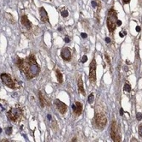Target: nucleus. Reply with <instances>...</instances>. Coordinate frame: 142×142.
Here are the masks:
<instances>
[{
  "instance_id": "32",
  "label": "nucleus",
  "mask_w": 142,
  "mask_h": 142,
  "mask_svg": "<svg viewBox=\"0 0 142 142\" xmlns=\"http://www.w3.org/2000/svg\"><path fill=\"white\" fill-rule=\"evenodd\" d=\"M121 24H122L121 21H119V20H118V22H117V25H118V26H121Z\"/></svg>"
},
{
  "instance_id": "15",
  "label": "nucleus",
  "mask_w": 142,
  "mask_h": 142,
  "mask_svg": "<svg viewBox=\"0 0 142 142\" xmlns=\"http://www.w3.org/2000/svg\"><path fill=\"white\" fill-rule=\"evenodd\" d=\"M55 74H56V77H57L58 82L60 83H63V75H62V73L60 71V70L56 69Z\"/></svg>"
},
{
  "instance_id": "20",
  "label": "nucleus",
  "mask_w": 142,
  "mask_h": 142,
  "mask_svg": "<svg viewBox=\"0 0 142 142\" xmlns=\"http://www.w3.org/2000/svg\"><path fill=\"white\" fill-rule=\"evenodd\" d=\"M5 132L8 135H10L12 134V127H8L5 129Z\"/></svg>"
},
{
  "instance_id": "17",
  "label": "nucleus",
  "mask_w": 142,
  "mask_h": 142,
  "mask_svg": "<svg viewBox=\"0 0 142 142\" xmlns=\"http://www.w3.org/2000/svg\"><path fill=\"white\" fill-rule=\"evenodd\" d=\"M38 96H39V101H40V104H41V106L44 107L45 104H46V101L44 100V97H43V95H42L41 92H39V93H38Z\"/></svg>"
},
{
  "instance_id": "13",
  "label": "nucleus",
  "mask_w": 142,
  "mask_h": 142,
  "mask_svg": "<svg viewBox=\"0 0 142 142\" xmlns=\"http://www.w3.org/2000/svg\"><path fill=\"white\" fill-rule=\"evenodd\" d=\"M77 86H78V90L80 92L81 95H85V90H84V87H83V83L82 77H79L78 79V83H77Z\"/></svg>"
},
{
  "instance_id": "21",
  "label": "nucleus",
  "mask_w": 142,
  "mask_h": 142,
  "mask_svg": "<svg viewBox=\"0 0 142 142\" xmlns=\"http://www.w3.org/2000/svg\"><path fill=\"white\" fill-rule=\"evenodd\" d=\"M68 15H69V13H68L67 10H65V9H64V10H62L61 11V15L63 17H67Z\"/></svg>"
},
{
  "instance_id": "22",
  "label": "nucleus",
  "mask_w": 142,
  "mask_h": 142,
  "mask_svg": "<svg viewBox=\"0 0 142 142\" xmlns=\"http://www.w3.org/2000/svg\"><path fill=\"white\" fill-rule=\"evenodd\" d=\"M136 118L138 121H140V120H142V113H140V112H138L136 114Z\"/></svg>"
},
{
  "instance_id": "14",
  "label": "nucleus",
  "mask_w": 142,
  "mask_h": 142,
  "mask_svg": "<svg viewBox=\"0 0 142 142\" xmlns=\"http://www.w3.org/2000/svg\"><path fill=\"white\" fill-rule=\"evenodd\" d=\"M15 64L17 65V66H18L20 69L22 71V69H23V65H24V62H25V60H23V59H21V58H20V57H18L17 56L16 58H15Z\"/></svg>"
},
{
  "instance_id": "33",
  "label": "nucleus",
  "mask_w": 142,
  "mask_h": 142,
  "mask_svg": "<svg viewBox=\"0 0 142 142\" xmlns=\"http://www.w3.org/2000/svg\"><path fill=\"white\" fill-rule=\"evenodd\" d=\"M135 29H136V31H137V32H140V26H136V28H135Z\"/></svg>"
},
{
  "instance_id": "26",
  "label": "nucleus",
  "mask_w": 142,
  "mask_h": 142,
  "mask_svg": "<svg viewBox=\"0 0 142 142\" xmlns=\"http://www.w3.org/2000/svg\"><path fill=\"white\" fill-rule=\"evenodd\" d=\"M64 41H65V43H70V38L68 37H65V38H64Z\"/></svg>"
},
{
  "instance_id": "8",
  "label": "nucleus",
  "mask_w": 142,
  "mask_h": 142,
  "mask_svg": "<svg viewBox=\"0 0 142 142\" xmlns=\"http://www.w3.org/2000/svg\"><path fill=\"white\" fill-rule=\"evenodd\" d=\"M54 103L55 107L57 108V110H58L61 114H65V112H66V110H67V106L65 105V103H63L62 101H60V100H58V99L54 100Z\"/></svg>"
},
{
  "instance_id": "31",
  "label": "nucleus",
  "mask_w": 142,
  "mask_h": 142,
  "mask_svg": "<svg viewBox=\"0 0 142 142\" xmlns=\"http://www.w3.org/2000/svg\"><path fill=\"white\" fill-rule=\"evenodd\" d=\"M120 115H121V116H123V115H124V110H123V109H120Z\"/></svg>"
},
{
  "instance_id": "24",
  "label": "nucleus",
  "mask_w": 142,
  "mask_h": 142,
  "mask_svg": "<svg viewBox=\"0 0 142 142\" xmlns=\"http://www.w3.org/2000/svg\"><path fill=\"white\" fill-rule=\"evenodd\" d=\"M87 60H88V57H87L86 55H83L82 57V60H81V62H82V63H85V62L87 61Z\"/></svg>"
},
{
  "instance_id": "6",
  "label": "nucleus",
  "mask_w": 142,
  "mask_h": 142,
  "mask_svg": "<svg viewBox=\"0 0 142 142\" xmlns=\"http://www.w3.org/2000/svg\"><path fill=\"white\" fill-rule=\"evenodd\" d=\"M111 138L114 141H120L121 140V135H120V129L118 127L117 122L112 121V127H111Z\"/></svg>"
},
{
  "instance_id": "2",
  "label": "nucleus",
  "mask_w": 142,
  "mask_h": 142,
  "mask_svg": "<svg viewBox=\"0 0 142 142\" xmlns=\"http://www.w3.org/2000/svg\"><path fill=\"white\" fill-rule=\"evenodd\" d=\"M118 13L115 9H111L108 11V15L106 19V26L110 32H113L117 27V22H118Z\"/></svg>"
},
{
  "instance_id": "18",
  "label": "nucleus",
  "mask_w": 142,
  "mask_h": 142,
  "mask_svg": "<svg viewBox=\"0 0 142 142\" xmlns=\"http://www.w3.org/2000/svg\"><path fill=\"white\" fill-rule=\"evenodd\" d=\"M94 99H95V97H94V95L93 94H90L89 95L88 97V102L89 103V104H92L94 101Z\"/></svg>"
},
{
  "instance_id": "1",
  "label": "nucleus",
  "mask_w": 142,
  "mask_h": 142,
  "mask_svg": "<svg viewBox=\"0 0 142 142\" xmlns=\"http://www.w3.org/2000/svg\"><path fill=\"white\" fill-rule=\"evenodd\" d=\"M22 71H24L25 75L28 79H32L38 75L40 68L38 64L37 63V60H36L35 56L33 54L29 55L25 59Z\"/></svg>"
},
{
  "instance_id": "12",
  "label": "nucleus",
  "mask_w": 142,
  "mask_h": 142,
  "mask_svg": "<svg viewBox=\"0 0 142 142\" xmlns=\"http://www.w3.org/2000/svg\"><path fill=\"white\" fill-rule=\"evenodd\" d=\"M21 24H22L27 30H30L31 28H32V22L28 20L26 15H24L21 17Z\"/></svg>"
},
{
  "instance_id": "10",
  "label": "nucleus",
  "mask_w": 142,
  "mask_h": 142,
  "mask_svg": "<svg viewBox=\"0 0 142 142\" xmlns=\"http://www.w3.org/2000/svg\"><path fill=\"white\" fill-rule=\"evenodd\" d=\"M39 15H40V18H41V21L43 22H49V21L48 13H47V11L45 10V9L43 7L39 8Z\"/></svg>"
},
{
  "instance_id": "9",
  "label": "nucleus",
  "mask_w": 142,
  "mask_h": 142,
  "mask_svg": "<svg viewBox=\"0 0 142 142\" xmlns=\"http://www.w3.org/2000/svg\"><path fill=\"white\" fill-rule=\"evenodd\" d=\"M60 55H61V58L63 59L64 60H71V49L69 48H63L61 49V53H60Z\"/></svg>"
},
{
  "instance_id": "30",
  "label": "nucleus",
  "mask_w": 142,
  "mask_h": 142,
  "mask_svg": "<svg viewBox=\"0 0 142 142\" xmlns=\"http://www.w3.org/2000/svg\"><path fill=\"white\" fill-rule=\"evenodd\" d=\"M106 43H111V39H110V38H109V37H106Z\"/></svg>"
},
{
  "instance_id": "19",
  "label": "nucleus",
  "mask_w": 142,
  "mask_h": 142,
  "mask_svg": "<svg viewBox=\"0 0 142 142\" xmlns=\"http://www.w3.org/2000/svg\"><path fill=\"white\" fill-rule=\"evenodd\" d=\"M124 90L126 92H130L131 91V86L129 84H125L124 87Z\"/></svg>"
},
{
  "instance_id": "25",
  "label": "nucleus",
  "mask_w": 142,
  "mask_h": 142,
  "mask_svg": "<svg viewBox=\"0 0 142 142\" xmlns=\"http://www.w3.org/2000/svg\"><path fill=\"white\" fill-rule=\"evenodd\" d=\"M105 57H106V60L107 63H108L109 65H111V60H110V57L108 56V54H105Z\"/></svg>"
},
{
  "instance_id": "11",
  "label": "nucleus",
  "mask_w": 142,
  "mask_h": 142,
  "mask_svg": "<svg viewBox=\"0 0 142 142\" xmlns=\"http://www.w3.org/2000/svg\"><path fill=\"white\" fill-rule=\"evenodd\" d=\"M72 109L76 116H80L83 112V105L80 102L77 101V102H75L74 105H72Z\"/></svg>"
},
{
  "instance_id": "4",
  "label": "nucleus",
  "mask_w": 142,
  "mask_h": 142,
  "mask_svg": "<svg viewBox=\"0 0 142 142\" xmlns=\"http://www.w3.org/2000/svg\"><path fill=\"white\" fill-rule=\"evenodd\" d=\"M1 79H2V82L9 88L12 89H19V85L16 83V82L13 80L10 75L7 74V73H2L1 74Z\"/></svg>"
},
{
  "instance_id": "29",
  "label": "nucleus",
  "mask_w": 142,
  "mask_h": 142,
  "mask_svg": "<svg viewBox=\"0 0 142 142\" xmlns=\"http://www.w3.org/2000/svg\"><path fill=\"white\" fill-rule=\"evenodd\" d=\"M122 1H123V3H124V4H127L130 2V0H122Z\"/></svg>"
},
{
  "instance_id": "23",
  "label": "nucleus",
  "mask_w": 142,
  "mask_h": 142,
  "mask_svg": "<svg viewBox=\"0 0 142 142\" xmlns=\"http://www.w3.org/2000/svg\"><path fill=\"white\" fill-rule=\"evenodd\" d=\"M138 131H139V134H140V136L142 138V124H140L138 128Z\"/></svg>"
},
{
  "instance_id": "5",
  "label": "nucleus",
  "mask_w": 142,
  "mask_h": 142,
  "mask_svg": "<svg viewBox=\"0 0 142 142\" xmlns=\"http://www.w3.org/2000/svg\"><path fill=\"white\" fill-rule=\"evenodd\" d=\"M107 119L106 118V116L103 113L100 112V113H96L95 116V124L97 129H103L105 128V126L106 125Z\"/></svg>"
},
{
  "instance_id": "3",
  "label": "nucleus",
  "mask_w": 142,
  "mask_h": 142,
  "mask_svg": "<svg viewBox=\"0 0 142 142\" xmlns=\"http://www.w3.org/2000/svg\"><path fill=\"white\" fill-rule=\"evenodd\" d=\"M22 118H23L22 107L18 105L10 108L9 112H8V118L9 120H11V121L15 122V123L20 122L22 119Z\"/></svg>"
},
{
  "instance_id": "28",
  "label": "nucleus",
  "mask_w": 142,
  "mask_h": 142,
  "mask_svg": "<svg viewBox=\"0 0 142 142\" xmlns=\"http://www.w3.org/2000/svg\"><path fill=\"white\" fill-rule=\"evenodd\" d=\"M126 35V31H122V32L120 33V36L121 37H124V36Z\"/></svg>"
},
{
  "instance_id": "7",
  "label": "nucleus",
  "mask_w": 142,
  "mask_h": 142,
  "mask_svg": "<svg viewBox=\"0 0 142 142\" xmlns=\"http://www.w3.org/2000/svg\"><path fill=\"white\" fill-rule=\"evenodd\" d=\"M89 78V81L91 83H95L96 81V62L95 59L90 63Z\"/></svg>"
},
{
  "instance_id": "27",
  "label": "nucleus",
  "mask_w": 142,
  "mask_h": 142,
  "mask_svg": "<svg viewBox=\"0 0 142 142\" xmlns=\"http://www.w3.org/2000/svg\"><path fill=\"white\" fill-rule=\"evenodd\" d=\"M81 37H82L83 38H86L88 36H87L86 33H83H83H81Z\"/></svg>"
},
{
  "instance_id": "16",
  "label": "nucleus",
  "mask_w": 142,
  "mask_h": 142,
  "mask_svg": "<svg viewBox=\"0 0 142 142\" xmlns=\"http://www.w3.org/2000/svg\"><path fill=\"white\" fill-rule=\"evenodd\" d=\"M5 16H6V19H7V21H9L10 24H13V25L15 24V22H16V21H15V20L14 19V17L12 16L10 14L5 13Z\"/></svg>"
}]
</instances>
